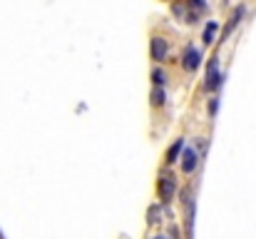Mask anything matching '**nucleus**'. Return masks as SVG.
Segmentation results:
<instances>
[{
  "mask_svg": "<svg viewBox=\"0 0 256 239\" xmlns=\"http://www.w3.org/2000/svg\"><path fill=\"white\" fill-rule=\"evenodd\" d=\"M182 65H184V70H186V73H194V70L202 65V53H199L196 48H192V45H189V48L184 50Z\"/></svg>",
  "mask_w": 256,
  "mask_h": 239,
  "instance_id": "3",
  "label": "nucleus"
},
{
  "mask_svg": "<svg viewBox=\"0 0 256 239\" xmlns=\"http://www.w3.org/2000/svg\"><path fill=\"white\" fill-rule=\"evenodd\" d=\"M216 30H219V23H216V20H209V23H206V28H204V38H202V40H204V45H212V43H214Z\"/></svg>",
  "mask_w": 256,
  "mask_h": 239,
  "instance_id": "7",
  "label": "nucleus"
},
{
  "mask_svg": "<svg viewBox=\"0 0 256 239\" xmlns=\"http://www.w3.org/2000/svg\"><path fill=\"white\" fill-rule=\"evenodd\" d=\"M192 5H194L196 10H204V8H206V3H204V0H189V8H192Z\"/></svg>",
  "mask_w": 256,
  "mask_h": 239,
  "instance_id": "12",
  "label": "nucleus"
},
{
  "mask_svg": "<svg viewBox=\"0 0 256 239\" xmlns=\"http://www.w3.org/2000/svg\"><path fill=\"white\" fill-rule=\"evenodd\" d=\"M160 207H150V224H160Z\"/></svg>",
  "mask_w": 256,
  "mask_h": 239,
  "instance_id": "11",
  "label": "nucleus"
},
{
  "mask_svg": "<svg viewBox=\"0 0 256 239\" xmlns=\"http://www.w3.org/2000/svg\"><path fill=\"white\" fill-rule=\"evenodd\" d=\"M157 192H160V199H162L164 204H170L172 199H174V192H176V179H174V174H170V172H162V174H160Z\"/></svg>",
  "mask_w": 256,
  "mask_h": 239,
  "instance_id": "1",
  "label": "nucleus"
},
{
  "mask_svg": "<svg viewBox=\"0 0 256 239\" xmlns=\"http://www.w3.org/2000/svg\"><path fill=\"white\" fill-rule=\"evenodd\" d=\"M152 82H154L157 87H164V82H167V75H164L162 70H152Z\"/></svg>",
  "mask_w": 256,
  "mask_h": 239,
  "instance_id": "10",
  "label": "nucleus"
},
{
  "mask_svg": "<svg viewBox=\"0 0 256 239\" xmlns=\"http://www.w3.org/2000/svg\"><path fill=\"white\" fill-rule=\"evenodd\" d=\"M182 147H184V142H182V140H176V142L170 147V152H167V162H170V164H172V162H176L179 152H182Z\"/></svg>",
  "mask_w": 256,
  "mask_h": 239,
  "instance_id": "9",
  "label": "nucleus"
},
{
  "mask_svg": "<svg viewBox=\"0 0 256 239\" xmlns=\"http://www.w3.org/2000/svg\"><path fill=\"white\" fill-rule=\"evenodd\" d=\"M150 100H152V105H154V107H162V105H164V100H167V95H164V90H162V87H154V90H152V95H150Z\"/></svg>",
  "mask_w": 256,
  "mask_h": 239,
  "instance_id": "8",
  "label": "nucleus"
},
{
  "mask_svg": "<svg viewBox=\"0 0 256 239\" xmlns=\"http://www.w3.org/2000/svg\"><path fill=\"white\" fill-rule=\"evenodd\" d=\"M154 239H167V237H154Z\"/></svg>",
  "mask_w": 256,
  "mask_h": 239,
  "instance_id": "14",
  "label": "nucleus"
},
{
  "mask_svg": "<svg viewBox=\"0 0 256 239\" xmlns=\"http://www.w3.org/2000/svg\"><path fill=\"white\" fill-rule=\"evenodd\" d=\"M222 80H224V75L219 73V60L214 58V60L209 63V73H206V87H209V90H216V87L222 85Z\"/></svg>",
  "mask_w": 256,
  "mask_h": 239,
  "instance_id": "5",
  "label": "nucleus"
},
{
  "mask_svg": "<svg viewBox=\"0 0 256 239\" xmlns=\"http://www.w3.org/2000/svg\"><path fill=\"white\" fill-rule=\"evenodd\" d=\"M150 53H152V60H157V63H164L167 60V53H170V43L164 40V38H152L150 40Z\"/></svg>",
  "mask_w": 256,
  "mask_h": 239,
  "instance_id": "2",
  "label": "nucleus"
},
{
  "mask_svg": "<svg viewBox=\"0 0 256 239\" xmlns=\"http://www.w3.org/2000/svg\"><path fill=\"white\" fill-rule=\"evenodd\" d=\"M196 164H199V152L194 147H186L184 155H182V172L184 174H192L196 169Z\"/></svg>",
  "mask_w": 256,
  "mask_h": 239,
  "instance_id": "4",
  "label": "nucleus"
},
{
  "mask_svg": "<svg viewBox=\"0 0 256 239\" xmlns=\"http://www.w3.org/2000/svg\"><path fill=\"white\" fill-rule=\"evenodd\" d=\"M216 110H219V100H216V97H214V100H212V102H209V112H212V115H214V112H216Z\"/></svg>",
  "mask_w": 256,
  "mask_h": 239,
  "instance_id": "13",
  "label": "nucleus"
},
{
  "mask_svg": "<svg viewBox=\"0 0 256 239\" xmlns=\"http://www.w3.org/2000/svg\"><path fill=\"white\" fill-rule=\"evenodd\" d=\"M242 18H244V8H236V10H234V18L226 23V28H224V33H222V40H226V38L232 35V30L239 25V20H242Z\"/></svg>",
  "mask_w": 256,
  "mask_h": 239,
  "instance_id": "6",
  "label": "nucleus"
}]
</instances>
